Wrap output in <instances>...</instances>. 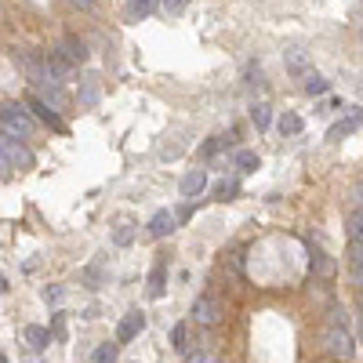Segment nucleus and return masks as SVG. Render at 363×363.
I'll list each match as a JSON object with an SVG mask.
<instances>
[{"label": "nucleus", "instance_id": "1", "mask_svg": "<svg viewBox=\"0 0 363 363\" xmlns=\"http://www.w3.org/2000/svg\"><path fill=\"white\" fill-rule=\"evenodd\" d=\"M37 131V120L26 105L19 102H0V135H11V138H29Z\"/></svg>", "mask_w": 363, "mask_h": 363}, {"label": "nucleus", "instance_id": "2", "mask_svg": "<svg viewBox=\"0 0 363 363\" xmlns=\"http://www.w3.org/2000/svg\"><path fill=\"white\" fill-rule=\"evenodd\" d=\"M320 345H323V353L330 360H341V363H349L356 356V341L349 338V330H345V327H327Z\"/></svg>", "mask_w": 363, "mask_h": 363}, {"label": "nucleus", "instance_id": "3", "mask_svg": "<svg viewBox=\"0 0 363 363\" xmlns=\"http://www.w3.org/2000/svg\"><path fill=\"white\" fill-rule=\"evenodd\" d=\"M222 316H226V305L218 302L214 294L196 298V305H193V320H196L200 327H214V323H222Z\"/></svg>", "mask_w": 363, "mask_h": 363}, {"label": "nucleus", "instance_id": "4", "mask_svg": "<svg viewBox=\"0 0 363 363\" xmlns=\"http://www.w3.org/2000/svg\"><path fill=\"white\" fill-rule=\"evenodd\" d=\"M0 153H4V156H8V164H11V167H19V171H26V167H33V164H37V160H33V153L22 146V138H11V135H0Z\"/></svg>", "mask_w": 363, "mask_h": 363}, {"label": "nucleus", "instance_id": "5", "mask_svg": "<svg viewBox=\"0 0 363 363\" xmlns=\"http://www.w3.org/2000/svg\"><path fill=\"white\" fill-rule=\"evenodd\" d=\"M142 327H146V316H142L138 309H131L128 316H124V320L117 323V345H128V341H135Z\"/></svg>", "mask_w": 363, "mask_h": 363}, {"label": "nucleus", "instance_id": "6", "mask_svg": "<svg viewBox=\"0 0 363 363\" xmlns=\"http://www.w3.org/2000/svg\"><path fill=\"white\" fill-rule=\"evenodd\" d=\"M203 185H208V171H203V167H193V171H189V175H182V182H178V189H182L185 200H196V196L203 193Z\"/></svg>", "mask_w": 363, "mask_h": 363}, {"label": "nucleus", "instance_id": "7", "mask_svg": "<svg viewBox=\"0 0 363 363\" xmlns=\"http://www.w3.org/2000/svg\"><path fill=\"white\" fill-rule=\"evenodd\" d=\"M175 211H156L153 218H149V236H156V240H160V236H167V233H175Z\"/></svg>", "mask_w": 363, "mask_h": 363}, {"label": "nucleus", "instance_id": "8", "mask_svg": "<svg viewBox=\"0 0 363 363\" xmlns=\"http://www.w3.org/2000/svg\"><path fill=\"white\" fill-rule=\"evenodd\" d=\"M26 105H29V109H33V113H37V117H40L44 124H51V128H58V131H66V124H62V120H58V113H55V109H51V105H47V102H40V99H37V94H29V102H26Z\"/></svg>", "mask_w": 363, "mask_h": 363}, {"label": "nucleus", "instance_id": "9", "mask_svg": "<svg viewBox=\"0 0 363 363\" xmlns=\"http://www.w3.org/2000/svg\"><path fill=\"white\" fill-rule=\"evenodd\" d=\"M283 58H287V69L291 73H298V76H309L312 69H309V55L302 51V47H287L283 51Z\"/></svg>", "mask_w": 363, "mask_h": 363}, {"label": "nucleus", "instance_id": "10", "mask_svg": "<svg viewBox=\"0 0 363 363\" xmlns=\"http://www.w3.org/2000/svg\"><path fill=\"white\" fill-rule=\"evenodd\" d=\"M345 233H349V244H353V247H363V208L349 214V222H345Z\"/></svg>", "mask_w": 363, "mask_h": 363}, {"label": "nucleus", "instance_id": "11", "mask_svg": "<svg viewBox=\"0 0 363 363\" xmlns=\"http://www.w3.org/2000/svg\"><path fill=\"white\" fill-rule=\"evenodd\" d=\"M62 55H66L69 62H84L87 58V47H84V40H76V37H66L62 40V47H58Z\"/></svg>", "mask_w": 363, "mask_h": 363}, {"label": "nucleus", "instance_id": "12", "mask_svg": "<svg viewBox=\"0 0 363 363\" xmlns=\"http://www.w3.org/2000/svg\"><path fill=\"white\" fill-rule=\"evenodd\" d=\"M22 335H26V341L33 345V349H47V341H51V330H47V327H37V323H29Z\"/></svg>", "mask_w": 363, "mask_h": 363}, {"label": "nucleus", "instance_id": "13", "mask_svg": "<svg viewBox=\"0 0 363 363\" xmlns=\"http://www.w3.org/2000/svg\"><path fill=\"white\" fill-rule=\"evenodd\" d=\"M233 167L240 171V175H251V171L258 167V153H251V149H240L233 156Z\"/></svg>", "mask_w": 363, "mask_h": 363}, {"label": "nucleus", "instance_id": "14", "mask_svg": "<svg viewBox=\"0 0 363 363\" xmlns=\"http://www.w3.org/2000/svg\"><path fill=\"white\" fill-rule=\"evenodd\" d=\"M312 273H316L320 280H330L335 276V262H330L327 255H320V251H312Z\"/></svg>", "mask_w": 363, "mask_h": 363}, {"label": "nucleus", "instance_id": "15", "mask_svg": "<svg viewBox=\"0 0 363 363\" xmlns=\"http://www.w3.org/2000/svg\"><path fill=\"white\" fill-rule=\"evenodd\" d=\"M164 269H167L164 258L153 265V273H149V298H160L164 294Z\"/></svg>", "mask_w": 363, "mask_h": 363}, {"label": "nucleus", "instance_id": "16", "mask_svg": "<svg viewBox=\"0 0 363 363\" xmlns=\"http://www.w3.org/2000/svg\"><path fill=\"white\" fill-rule=\"evenodd\" d=\"M156 8H160V0H131L128 15H131V19H149Z\"/></svg>", "mask_w": 363, "mask_h": 363}, {"label": "nucleus", "instance_id": "17", "mask_svg": "<svg viewBox=\"0 0 363 363\" xmlns=\"http://www.w3.org/2000/svg\"><path fill=\"white\" fill-rule=\"evenodd\" d=\"M349 273L363 287V247H353V244H349Z\"/></svg>", "mask_w": 363, "mask_h": 363}, {"label": "nucleus", "instance_id": "18", "mask_svg": "<svg viewBox=\"0 0 363 363\" xmlns=\"http://www.w3.org/2000/svg\"><path fill=\"white\" fill-rule=\"evenodd\" d=\"M236 193H240V182H236V178H226V182H218V185H214V200H222V203L233 200Z\"/></svg>", "mask_w": 363, "mask_h": 363}, {"label": "nucleus", "instance_id": "19", "mask_svg": "<svg viewBox=\"0 0 363 363\" xmlns=\"http://www.w3.org/2000/svg\"><path fill=\"white\" fill-rule=\"evenodd\" d=\"M276 128H280V135H298V131H302V117H298V113H283Z\"/></svg>", "mask_w": 363, "mask_h": 363}, {"label": "nucleus", "instance_id": "20", "mask_svg": "<svg viewBox=\"0 0 363 363\" xmlns=\"http://www.w3.org/2000/svg\"><path fill=\"white\" fill-rule=\"evenodd\" d=\"M91 360H94V363H117V341H102L99 349H94Z\"/></svg>", "mask_w": 363, "mask_h": 363}, {"label": "nucleus", "instance_id": "21", "mask_svg": "<svg viewBox=\"0 0 363 363\" xmlns=\"http://www.w3.org/2000/svg\"><path fill=\"white\" fill-rule=\"evenodd\" d=\"M251 120H255V128L258 131H265V128H269V124H273V113H269V105H255V109H251Z\"/></svg>", "mask_w": 363, "mask_h": 363}, {"label": "nucleus", "instance_id": "22", "mask_svg": "<svg viewBox=\"0 0 363 363\" xmlns=\"http://www.w3.org/2000/svg\"><path fill=\"white\" fill-rule=\"evenodd\" d=\"M171 345H175L178 353L189 349V323H175V330H171Z\"/></svg>", "mask_w": 363, "mask_h": 363}, {"label": "nucleus", "instance_id": "23", "mask_svg": "<svg viewBox=\"0 0 363 363\" xmlns=\"http://www.w3.org/2000/svg\"><path fill=\"white\" fill-rule=\"evenodd\" d=\"M360 124H363V117H353V120H341V124H335V128H330V135L327 138H341V135H349V131H356L360 128Z\"/></svg>", "mask_w": 363, "mask_h": 363}, {"label": "nucleus", "instance_id": "24", "mask_svg": "<svg viewBox=\"0 0 363 363\" xmlns=\"http://www.w3.org/2000/svg\"><path fill=\"white\" fill-rule=\"evenodd\" d=\"M131 240H135V229H131L128 222H120V226L113 229V244H117V247H131Z\"/></svg>", "mask_w": 363, "mask_h": 363}, {"label": "nucleus", "instance_id": "25", "mask_svg": "<svg viewBox=\"0 0 363 363\" xmlns=\"http://www.w3.org/2000/svg\"><path fill=\"white\" fill-rule=\"evenodd\" d=\"M305 91L309 94H323L327 91V81H323V76H316V73H309L305 76Z\"/></svg>", "mask_w": 363, "mask_h": 363}, {"label": "nucleus", "instance_id": "26", "mask_svg": "<svg viewBox=\"0 0 363 363\" xmlns=\"http://www.w3.org/2000/svg\"><path fill=\"white\" fill-rule=\"evenodd\" d=\"M189 8V0H160V11L164 15H178V11H185Z\"/></svg>", "mask_w": 363, "mask_h": 363}, {"label": "nucleus", "instance_id": "27", "mask_svg": "<svg viewBox=\"0 0 363 363\" xmlns=\"http://www.w3.org/2000/svg\"><path fill=\"white\" fill-rule=\"evenodd\" d=\"M226 146V138H211V142H203V149H200V156H214L218 149Z\"/></svg>", "mask_w": 363, "mask_h": 363}, {"label": "nucleus", "instance_id": "28", "mask_svg": "<svg viewBox=\"0 0 363 363\" xmlns=\"http://www.w3.org/2000/svg\"><path fill=\"white\" fill-rule=\"evenodd\" d=\"M87 283H91V287H99V276H102V265H87Z\"/></svg>", "mask_w": 363, "mask_h": 363}, {"label": "nucleus", "instance_id": "29", "mask_svg": "<svg viewBox=\"0 0 363 363\" xmlns=\"http://www.w3.org/2000/svg\"><path fill=\"white\" fill-rule=\"evenodd\" d=\"M81 102H84V105H94V102H99V91H94V87H84V91H81Z\"/></svg>", "mask_w": 363, "mask_h": 363}, {"label": "nucleus", "instance_id": "30", "mask_svg": "<svg viewBox=\"0 0 363 363\" xmlns=\"http://www.w3.org/2000/svg\"><path fill=\"white\" fill-rule=\"evenodd\" d=\"M175 218L178 222H189V218H193V203H182V208L175 211Z\"/></svg>", "mask_w": 363, "mask_h": 363}, {"label": "nucleus", "instance_id": "31", "mask_svg": "<svg viewBox=\"0 0 363 363\" xmlns=\"http://www.w3.org/2000/svg\"><path fill=\"white\" fill-rule=\"evenodd\" d=\"M44 298H47V302H62V287H47Z\"/></svg>", "mask_w": 363, "mask_h": 363}, {"label": "nucleus", "instance_id": "32", "mask_svg": "<svg viewBox=\"0 0 363 363\" xmlns=\"http://www.w3.org/2000/svg\"><path fill=\"white\" fill-rule=\"evenodd\" d=\"M189 363H214V356H208V353H196V356H189Z\"/></svg>", "mask_w": 363, "mask_h": 363}, {"label": "nucleus", "instance_id": "33", "mask_svg": "<svg viewBox=\"0 0 363 363\" xmlns=\"http://www.w3.org/2000/svg\"><path fill=\"white\" fill-rule=\"evenodd\" d=\"M69 4H73V8H84V11H87V8L94 4V0H69Z\"/></svg>", "mask_w": 363, "mask_h": 363}, {"label": "nucleus", "instance_id": "34", "mask_svg": "<svg viewBox=\"0 0 363 363\" xmlns=\"http://www.w3.org/2000/svg\"><path fill=\"white\" fill-rule=\"evenodd\" d=\"M8 167H11V164H8V156H4V153H0V171H8Z\"/></svg>", "mask_w": 363, "mask_h": 363}, {"label": "nucleus", "instance_id": "35", "mask_svg": "<svg viewBox=\"0 0 363 363\" xmlns=\"http://www.w3.org/2000/svg\"><path fill=\"white\" fill-rule=\"evenodd\" d=\"M8 291V283H4V276H0V294H4Z\"/></svg>", "mask_w": 363, "mask_h": 363}, {"label": "nucleus", "instance_id": "36", "mask_svg": "<svg viewBox=\"0 0 363 363\" xmlns=\"http://www.w3.org/2000/svg\"><path fill=\"white\" fill-rule=\"evenodd\" d=\"M356 196H360V200H363V185H356Z\"/></svg>", "mask_w": 363, "mask_h": 363}, {"label": "nucleus", "instance_id": "37", "mask_svg": "<svg viewBox=\"0 0 363 363\" xmlns=\"http://www.w3.org/2000/svg\"><path fill=\"white\" fill-rule=\"evenodd\" d=\"M327 363H341V360H327Z\"/></svg>", "mask_w": 363, "mask_h": 363}]
</instances>
